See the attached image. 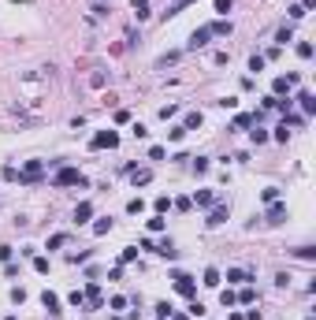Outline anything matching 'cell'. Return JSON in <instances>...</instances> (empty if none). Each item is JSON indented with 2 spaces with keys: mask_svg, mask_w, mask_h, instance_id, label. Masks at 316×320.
I'll return each mask as SVG.
<instances>
[{
  "mask_svg": "<svg viewBox=\"0 0 316 320\" xmlns=\"http://www.w3.org/2000/svg\"><path fill=\"white\" fill-rule=\"evenodd\" d=\"M52 186H56V190H67V186H78V190H86V186H90V179H86L78 168H71V164H60V168L52 171Z\"/></svg>",
  "mask_w": 316,
  "mask_h": 320,
  "instance_id": "cell-1",
  "label": "cell"
},
{
  "mask_svg": "<svg viewBox=\"0 0 316 320\" xmlns=\"http://www.w3.org/2000/svg\"><path fill=\"white\" fill-rule=\"evenodd\" d=\"M19 183H23V186H33V183H41V179H45V160H26V164H23V168H19Z\"/></svg>",
  "mask_w": 316,
  "mask_h": 320,
  "instance_id": "cell-2",
  "label": "cell"
},
{
  "mask_svg": "<svg viewBox=\"0 0 316 320\" xmlns=\"http://www.w3.org/2000/svg\"><path fill=\"white\" fill-rule=\"evenodd\" d=\"M171 279H175V290H179L183 298H197V283H193V276H190V272L175 268V272H171Z\"/></svg>",
  "mask_w": 316,
  "mask_h": 320,
  "instance_id": "cell-3",
  "label": "cell"
},
{
  "mask_svg": "<svg viewBox=\"0 0 316 320\" xmlns=\"http://www.w3.org/2000/svg\"><path fill=\"white\" fill-rule=\"evenodd\" d=\"M90 149L97 153V149H119V130H97V134L90 138Z\"/></svg>",
  "mask_w": 316,
  "mask_h": 320,
  "instance_id": "cell-4",
  "label": "cell"
},
{
  "mask_svg": "<svg viewBox=\"0 0 316 320\" xmlns=\"http://www.w3.org/2000/svg\"><path fill=\"white\" fill-rule=\"evenodd\" d=\"M298 82H301L298 71H294V75H279V78L272 82V97H290V90H294Z\"/></svg>",
  "mask_w": 316,
  "mask_h": 320,
  "instance_id": "cell-5",
  "label": "cell"
},
{
  "mask_svg": "<svg viewBox=\"0 0 316 320\" xmlns=\"http://www.w3.org/2000/svg\"><path fill=\"white\" fill-rule=\"evenodd\" d=\"M86 309H104V290H100V283H86Z\"/></svg>",
  "mask_w": 316,
  "mask_h": 320,
  "instance_id": "cell-6",
  "label": "cell"
},
{
  "mask_svg": "<svg viewBox=\"0 0 316 320\" xmlns=\"http://www.w3.org/2000/svg\"><path fill=\"white\" fill-rule=\"evenodd\" d=\"M227 216H231V205H223V201H216L212 209H208V227H220V224H227Z\"/></svg>",
  "mask_w": 316,
  "mask_h": 320,
  "instance_id": "cell-7",
  "label": "cell"
},
{
  "mask_svg": "<svg viewBox=\"0 0 316 320\" xmlns=\"http://www.w3.org/2000/svg\"><path fill=\"white\" fill-rule=\"evenodd\" d=\"M286 216H290L286 201H272V205H268V212H264V220H268V224H283Z\"/></svg>",
  "mask_w": 316,
  "mask_h": 320,
  "instance_id": "cell-8",
  "label": "cell"
},
{
  "mask_svg": "<svg viewBox=\"0 0 316 320\" xmlns=\"http://www.w3.org/2000/svg\"><path fill=\"white\" fill-rule=\"evenodd\" d=\"M193 205H197V209H212V205H216V190H193V197H190Z\"/></svg>",
  "mask_w": 316,
  "mask_h": 320,
  "instance_id": "cell-9",
  "label": "cell"
},
{
  "mask_svg": "<svg viewBox=\"0 0 316 320\" xmlns=\"http://www.w3.org/2000/svg\"><path fill=\"white\" fill-rule=\"evenodd\" d=\"M208 37H212V30H208V26H197V30L190 34V41H186V49H205Z\"/></svg>",
  "mask_w": 316,
  "mask_h": 320,
  "instance_id": "cell-10",
  "label": "cell"
},
{
  "mask_svg": "<svg viewBox=\"0 0 316 320\" xmlns=\"http://www.w3.org/2000/svg\"><path fill=\"white\" fill-rule=\"evenodd\" d=\"M294 101L301 104V112H305V119H309V116L316 112V97H313V90H298V97H294Z\"/></svg>",
  "mask_w": 316,
  "mask_h": 320,
  "instance_id": "cell-11",
  "label": "cell"
},
{
  "mask_svg": "<svg viewBox=\"0 0 316 320\" xmlns=\"http://www.w3.org/2000/svg\"><path fill=\"white\" fill-rule=\"evenodd\" d=\"M153 253H160L164 261H175V257H179V250H175V242H171V238H160V242L153 246Z\"/></svg>",
  "mask_w": 316,
  "mask_h": 320,
  "instance_id": "cell-12",
  "label": "cell"
},
{
  "mask_svg": "<svg viewBox=\"0 0 316 320\" xmlns=\"http://www.w3.org/2000/svg\"><path fill=\"white\" fill-rule=\"evenodd\" d=\"M227 283L246 287V283H253V272H246V268H227Z\"/></svg>",
  "mask_w": 316,
  "mask_h": 320,
  "instance_id": "cell-13",
  "label": "cell"
},
{
  "mask_svg": "<svg viewBox=\"0 0 316 320\" xmlns=\"http://www.w3.org/2000/svg\"><path fill=\"white\" fill-rule=\"evenodd\" d=\"M93 220V201H78L75 205V224H90Z\"/></svg>",
  "mask_w": 316,
  "mask_h": 320,
  "instance_id": "cell-14",
  "label": "cell"
},
{
  "mask_svg": "<svg viewBox=\"0 0 316 320\" xmlns=\"http://www.w3.org/2000/svg\"><path fill=\"white\" fill-rule=\"evenodd\" d=\"M208 30H212V37H231V19H220V23H208Z\"/></svg>",
  "mask_w": 316,
  "mask_h": 320,
  "instance_id": "cell-15",
  "label": "cell"
},
{
  "mask_svg": "<svg viewBox=\"0 0 316 320\" xmlns=\"http://www.w3.org/2000/svg\"><path fill=\"white\" fill-rule=\"evenodd\" d=\"M145 227H149V235H164V231H167V220H164V216H157V212H153V216L145 220Z\"/></svg>",
  "mask_w": 316,
  "mask_h": 320,
  "instance_id": "cell-16",
  "label": "cell"
},
{
  "mask_svg": "<svg viewBox=\"0 0 316 320\" xmlns=\"http://www.w3.org/2000/svg\"><path fill=\"white\" fill-rule=\"evenodd\" d=\"M201 283H205L208 290H216V287L223 283V276H220V268H205V276H201Z\"/></svg>",
  "mask_w": 316,
  "mask_h": 320,
  "instance_id": "cell-17",
  "label": "cell"
},
{
  "mask_svg": "<svg viewBox=\"0 0 316 320\" xmlns=\"http://www.w3.org/2000/svg\"><path fill=\"white\" fill-rule=\"evenodd\" d=\"M275 41H279V49H283L286 41H294V23H283L279 30H275Z\"/></svg>",
  "mask_w": 316,
  "mask_h": 320,
  "instance_id": "cell-18",
  "label": "cell"
},
{
  "mask_svg": "<svg viewBox=\"0 0 316 320\" xmlns=\"http://www.w3.org/2000/svg\"><path fill=\"white\" fill-rule=\"evenodd\" d=\"M71 242V235L67 231H56V235H49V242H45V250H60V246Z\"/></svg>",
  "mask_w": 316,
  "mask_h": 320,
  "instance_id": "cell-19",
  "label": "cell"
},
{
  "mask_svg": "<svg viewBox=\"0 0 316 320\" xmlns=\"http://www.w3.org/2000/svg\"><path fill=\"white\" fill-rule=\"evenodd\" d=\"M201 123H205V116H201V112H186V119H183V127H186V134H190V130H197Z\"/></svg>",
  "mask_w": 316,
  "mask_h": 320,
  "instance_id": "cell-20",
  "label": "cell"
},
{
  "mask_svg": "<svg viewBox=\"0 0 316 320\" xmlns=\"http://www.w3.org/2000/svg\"><path fill=\"white\" fill-rule=\"evenodd\" d=\"M250 142H253V145H264V142H268V130H264L260 123H253V127H250Z\"/></svg>",
  "mask_w": 316,
  "mask_h": 320,
  "instance_id": "cell-21",
  "label": "cell"
},
{
  "mask_svg": "<svg viewBox=\"0 0 316 320\" xmlns=\"http://www.w3.org/2000/svg\"><path fill=\"white\" fill-rule=\"evenodd\" d=\"M41 305H45V309L52 313V317H56V313H60V298L52 294V290H45V294H41Z\"/></svg>",
  "mask_w": 316,
  "mask_h": 320,
  "instance_id": "cell-22",
  "label": "cell"
},
{
  "mask_svg": "<svg viewBox=\"0 0 316 320\" xmlns=\"http://www.w3.org/2000/svg\"><path fill=\"white\" fill-rule=\"evenodd\" d=\"M108 231H112V220H108V216H97V220H93V235H97V238L108 235Z\"/></svg>",
  "mask_w": 316,
  "mask_h": 320,
  "instance_id": "cell-23",
  "label": "cell"
},
{
  "mask_svg": "<svg viewBox=\"0 0 316 320\" xmlns=\"http://www.w3.org/2000/svg\"><path fill=\"white\" fill-rule=\"evenodd\" d=\"M234 298H238V305H253V302H257V290L246 283V287H242V294H234Z\"/></svg>",
  "mask_w": 316,
  "mask_h": 320,
  "instance_id": "cell-24",
  "label": "cell"
},
{
  "mask_svg": "<svg viewBox=\"0 0 316 320\" xmlns=\"http://www.w3.org/2000/svg\"><path fill=\"white\" fill-rule=\"evenodd\" d=\"M220 305H223V309H234V305H238V298H234L231 287H223V290H220Z\"/></svg>",
  "mask_w": 316,
  "mask_h": 320,
  "instance_id": "cell-25",
  "label": "cell"
},
{
  "mask_svg": "<svg viewBox=\"0 0 316 320\" xmlns=\"http://www.w3.org/2000/svg\"><path fill=\"white\" fill-rule=\"evenodd\" d=\"M149 179H153V171H149V168H142V171H130V183H134V186H149Z\"/></svg>",
  "mask_w": 316,
  "mask_h": 320,
  "instance_id": "cell-26",
  "label": "cell"
},
{
  "mask_svg": "<svg viewBox=\"0 0 316 320\" xmlns=\"http://www.w3.org/2000/svg\"><path fill=\"white\" fill-rule=\"evenodd\" d=\"M167 209H171V197H167V194H160L157 201H153V212H157V216H164Z\"/></svg>",
  "mask_w": 316,
  "mask_h": 320,
  "instance_id": "cell-27",
  "label": "cell"
},
{
  "mask_svg": "<svg viewBox=\"0 0 316 320\" xmlns=\"http://www.w3.org/2000/svg\"><path fill=\"white\" fill-rule=\"evenodd\" d=\"M130 8L138 19H149V0H130Z\"/></svg>",
  "mask_w": 316,
  "mask_h": 320,
  "instance_id": "cell-28",
  "label": "cell"
},
{
  "mask_svg": "<svg viewBox=\"0 0 316 320\" xmlns=\"http://www.w3.org/2000/svg\"><path fill=\"white\" fill-rule=\"evenodd\" d=\"M260 201H264V205L279 201V186H264V190H260Z\"/></svg>",
  "mask_w": 316,
  "mask_h": 320,
  "instance_id": "cell-29",
  "label": "cell"
},
{
  "mask_svg": "<svg viewBox=\"0 0 316 320\" xmlns=\"http://www.w3.org/2000/svg\"><path fill=\"white\" fill-rule=\"evenodd\" d=\"M190 160H193V171H197V175H205V171L212 168V160H208V157H190Z\"/></svg>",
  "mask_w": 316,
  "mask_h": 320,
  "instance_id": "cell-30",
  "label": "cell"
},
{
  "mask_svg": "<svg viewBox=\"0 0 316 320\" xmlns=\"http://www.w3.org/2000/svg\"><path fill=\"white\" fill-rule=\"evenodd\" d=\"M67 302L75 305V309H86V290H71V294H67Z\"/></svg>",
  "mask_w": 316,
  "mask_h": 320,
  "instance_id": "cell-31",
  "label": "cell"
},
{
  "mask_svg": "<svg viewBox=\"0 0 316 320\" xmlns=\"http://www.w3.org/2000/svg\"><path fill=\"white\" fill-rule=\"evenodd\" d=\"M286 15H290V23H301V19H305L309 11L301 8V4H290V8H286Z\"/></svg>",
  "mask_w": 316,
  "mask_h": 320,
  "instance_id": "cell-32",
  "label": "cell"
},
{
  "mask_svg": "<svg viewBox=\"0 0 316 320\" xmlns=\"http://www.w3.org/2000/svg\"><path fill=\"white\" fill-rule=\"evenodd\" d=\"M183 138H186V127L183 123H175L171 130H167V142H183Z\"/></svg>",
  "mask_w": 316,
  "mask_h": 320,
  "instance_id": "cell-33",
  "label": "cell"
},
{
  "mask_svg": "<svg viewBox=\"0 0 316 320\" xmlns=\"http://www.w3.org/2000/svg\"><path fill=\"white\" fill-rule=\"evenodd\" d=\"M130 261H138V246H126V250L119 253V264H130Z\"/></svg>",
  "mask_w": 316,
  "mask_h": 320,
  "instance_id": "cell-34",
  "label": "cell"
},
{
  "mask_svg": "<svg viewBox=\"0 0 316 320\" xmlns=\"http://www.w3.org/2000/svg\"><path fill=\"white\" fill-rule=\"evenodd\" d=\"M126 212H130V216H138V212H145V201H142V197H130V201H126Z\"/></svg>",
  "mask_w": 316,
  "mask_h": 320,
  "instance_id": "cell-35",
  "label": "cell"
},
{
  "mask_svg": "<svg viewBox=\"0 0 316 320\" xmlns=\"http://www.w3.org/2000/svg\"><path fill=\"white\" fill-rule=\"evenodd\" d=\"M264 64H268V60L260 56V52H253V56H250V71H257V75L264 71Z\"/></svg>",
  "mask_w": 316,
  "mask_h": 320,
  "instance_id": "cell-36",
  "label": "cell"
},
{
  "mask_svg": "<svg viewBox=\"0 0 316 320\" xmlns=\"http://www.w3.org/2000/svg\"><path fill=\"white\" fill-rule=\"evenodd\" d=\"M153 313H157V317H171L175 305H171V302H157V305H153Z\"/></svg>",
  "mask_w": 316,
  "mask_h": 320,
  "instance_id": "cell-37",
  "label": "cell"
},
{
  "mask_svg": "<svg viewBox=\"0 0 316 320\" xmlns=\"http://www.w3.org/2000/svg\"><path fill=\"white\" fill-rule=\"evenodd\" d=\"M33 272L37 276H49V257H33Z\"/></svg>",
  "mask_w": 316,
  "mask_h": 320,
  "instance_id": "cell-38",
  "label": "cell"
},
{
  "mask_svg": "<svg viewBox=\"0 0 316 320\" xmlns=\"http://www.w3.org/2000/svg\"><path fill=\"white\" fill-rule=\"evenodd\" d=\"M175 116H179V104H164V108H160V119H164V123L175 119Z\"/></svg>",
  "mask_w": 316,
  "mask_h": 320,
  "instance_id": "cell-39",
  "label": "cell"
},
{
  "mask_svg": "<svg viewBox=\"0 0 316 320\" xmlns=\"http://www.w3.org/2000/svg\"><path fill=\"white\" fill-rule=\"evenodd\" d=\"M298 56L301 60H313V41H298Z\"/></svg>",
  "mask_w": 316,
  "mask_h": 320,
  "instance_id": "cell-40",
  "label": "cell"
},
{
  "mask_svg": "<svg viewBox=\"0 0 316 320\" xmlns=\"http://www.w3.org/2000/svg\"><path fill=\"white\" fill-rule=\"evenodd\" d=\"M108 309H112V313H123V309H126V298H123V294H116V298L108 302Z\"/></svg>",
  "mask_w": 316,
  "mask_h": 320,
  "instance_id": "cell-41",
  "label": "cell"
},
{
  "mask_svg": "<svg viewBox=\"0 0 316 320\" xmlns=\"http://www.w3.org/2000/svg\"><path fill=\"white\" fill-rule=\"evenodd\" d=\"M294 253H298L301 261H313V257H316V250H313V246H298V250H294Z\"/></svg>",
  "mask_w": 316,
  "mask_h": 320,
  "instance_id": "cell-42",
  "label": "cell"
},
{
  "mask_svg": "<svg viewBox=\"0 0 316 320\" xmlns=\"http://www.w3.org/2000/svg\"><path fill=\"white\" fill-rule=\"evenodd\" d=\"M186 317H193V320H197V317H205V305H201L197 298H193V302H190V313H186Z\"/></svg>",
  "mask_w": 316,
  "mask_h": 320,
  "instance_id": "cell-43",
  "label": "cell"
},
{
  "mask_svg": "<svg viewBox=\"0 0 316 320\" xmlns=\"http://www.w3.org/2000/svg\"><path fill=\"white\" fill-rule=\"evenodd\" d=\"M234 8V0H216V15H223L227 19V11Z\"/></svg>",
  "mask_w": 316,
  "mask_h": 320,
  "instance_id": "cell-44",
  "label": "cell"
},
{
  "mask_svg": "<svg viewBox=\"0 0 316 320\" xmlns=\"http://www.w3.org/2000/svg\"><path fill=\"white\" fill-rule=\"evenodd\" d=\"M164 157H167L164 145H149V160H164Z\"/></svg>",
  "mask_w": 316,
  "mask_h": 320,
  "instance_id": "cell-45",
  "label": "cell"
},
{
  "mask_svg": "<svg viewBox=\"0 0 316 320\" xmlns=\"http://www.w3.org/2000/svg\"><path fill=\"white\" fill-rule=\"evenodd\" d=\"M11 302H15V305L26 302V290H23V287H11Z\"/></svg>",
  "mask_w": 316,
  "mask_h": 320,
  "instance_id": "cell-46",
  "label": "cell"
},
{
  "mask_svg": "<svg viewBox=\"0 0 316 320\" xmlns=\"http://www.w3.org/2000/svg\"><path fill=\"white\" fill-rule=\"evenodd\" d=\"M11 257H15V246H0V261L8 264V261H11Z\"/></svg>",
  "mask_w": 316,
  "mask_h": 320,
  "instance_id": "cell-47",
  "label": "cell"
},
{
  "mask_svg": "<svg viewBox=\"0 0 316 320\" xmlns=\"http://www.w3.org/2000/svg\"><path fill=\"white\" fill-rule=\"evenodd\" d=\"M130 130H134V138H149V127H145V123H134Z\"/></svg>",
  "mask_w": 316,
  "mask_h": 320,
  "instance_id": "cell-48",
  "label": "cell"
},
{
  "mask_svg": "<svg viewBox=\"0 0 316 320\" xmlns=\"http://www.w3.org/2000/svg\"><path fill=\"white\" fill-rule=\"evenodd\" d=\"M171 205H175V209H183V212H190V209H193L190 197H179V201H171Z\"/></svg>",
  "mask_w": 316,
  "mask_h": 320,
  "instance_id": "cell-49",
  "label": "cell"
},
{
  "mask_svg": "<svg viewBox=\"0 0 316 320\" xmlns=\"http://www.w3.org/2000/svg\"><path fill=\"white\" fill-rule=\"evenodd\" d=\"M286 138H290V130H286L283 123H279V127H275V142H286Z\"/></svg>",
  "mask_w": 316,
  "mask_h": 320,
  "instance_id": "cell-50",
  "label": "cell"
},
{
  "mask_svg": "<svg viewBox=\"0 0 316 320\" xmlns=\"http://www.w3.org/2000/svg\"><path fill=\"white\" fill-rule=\"evenodd\" d=\"M119 279H123V268H119V264H116V268L108 272V283H119Z\"/></svg>",
  "mask_w": 316,
  "mask_h": 320,
  "instance_id": "cell-51",
  "label": "cell"
},
{
  "mask_svg": "<svg viewBox=\"0 0 316 320\" xmlns=\"http://www.w3.org/2000/svg\"><path fill=\"white\" fill-rule=\"evenodd\" d=\"M301 8H305V11H313V8H316V0H301Z\"/></svg>",
  "mask_w": 316,
  "mask_h": 320,
  "instance_id": "cell-52",
  "label": "cell"
},
{
  "mask_svg": "<svg viewBox=\"0 0 316 320\" xmlns=\"http://www.w3.org/2000/svg\"><path fill=\"white\" fill-rule=\"evenodd\" d=\"M167 320H190V317H186V313H171Z\"/></svg>",
  "mask_w": 316,
  "mask_h": 320,
  "instance_id": "cell-53",
  "label": "cell"
},
{
  "mask_svg": "<svg viewBox=\"0 0 316 320\" xmlns=\"http://www.w3.org/2000/svg\"><path fill=\"white\" fill-rule=\"evenodd\" d=\"M4 320H19V317H4Z\"/></svg>",
  "mask_w": 316,
  "mask_h": 320,
  "instance_id": "cell-54",
  "label": "cell"
},
{
  "mask_svg": "<svg viewBox=\"0 0 316 320\" xmlns=\"http://www.w3.org/2000/svg\"><path fill=\"white\" fill-rule=\"evenodd\" d=\"M97 4H104V0H97ZM108 4H112V0H108Z\"/></svg>",
  "mask_w": 316,
  "mask_h": 320,
  "instance_id": "cell-55",
  "label": "cell"
},
{
  "mask_svg": "<svg viewBox=\"0 0 316 320\" xmlns=\"http://www.w3.org/2000/svg\"><path fill=\"white\" fill-rule=\"evenodd\" d=\"M157 320H167V317H157Z\"/></svg>",
  "mask_w": 316,
  "mask_h": 320,
  "instance_id": "cell-56",
  "label": "cell"
},
{
  "mask_svg": "<svg viewBox=\"0 0 316 320\" xmlns=\"http://www.w3.org/2000/svg\"><path fill=\"white\" fill-rule=\"evenodd\" d=\"M305 320H313V317H305Z\"/></svg>",
  "mask_w": 316,
  "mask_h": 320,
  "instance_id": "cell-57",
  "label": "cell"
}]
</instances>
